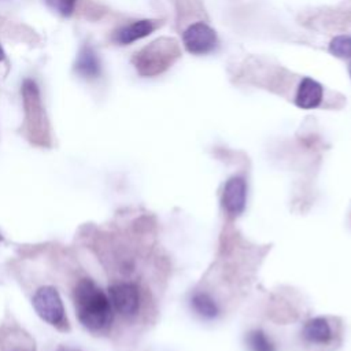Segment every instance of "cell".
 Returning a JSON list of instances; mask_svg holds the SVG:
<instances>
[{
  "mask_svg": "<svg viewBox=\"0 0 351 351\" xmlns=\"http://www.w3.org/2000/svg\"><path fill=\"white\" fill-rule=\"evenodd\" d=\"M47 5L62 16H70L74 12L77 0H45Z\"/></svg>",
  "mask_w": 351,
  "mask_h": 351,
  "instance_id": "cell-14",
  "label": "cell"
},
{
  "mask_svg": "<svg viewBox=\"0 0 351 351\" xmlns=\"http://www.w3.org/2000/svg\"><path fill=\"white\" fill-rule=\"evenodd\" d=\"M74 69L85 78H96L100 74V60L92 47L84 45L80 49Z\"/></svg>",
  "mask_w": 351,
  "mask_h": 351,
  "instance_id": "cell-9",
  "label": "cell"
},
{
  "mask_svg": "<svg viewBox=\"0 0 351 351\" xmlns=\"http://www.w3.org/2000/svg\"><path fill=\"white\" fill-rule=\"evenodd\" d=\"M329 52L336 58H351V36H336L329 44Z\"/></svg>",
  "mask_w": 351,
  "mask_h": 351,
  "instance_id": "cell-12",
  "label": "cell"
},
{
  "mask_svg": "<svg viewBox=\"0 0 351 351\" xmlns=\"http://www.w3.org/2000/svg\"><path fill=\"white\" fill-rule=\"evenodd\" d=\"M74 306L80 322L89 330H103L112 321L110 298L89 278L75 284Z\"/></svg>",
  "mask_w": 351,
  "mask_h": 351,
  "instance_id": "cell-1",
  "label": "cell"
},
{
  "mask_svg": "<svg viewBox=\"0 0 351 351\" xmlns=\"http://www.w3.org/2000/svg\"><path fill=\"white\" fill-rule=\"evenodd\" d=\"M303 336L313 344H325L332 339V328L326 318H311L303 328Z\"/></svg>",
  "mask_w": 351,
  "mask_h": 351,
  "instance_id": "cell-10",
  "label": "cell"
},
{
  "mask_svg": "<svg viewBox=\"0 0 351 351\" xmlns=\"http://www.w3.org/2000/svg\"><path fill=\"white\" fill-rule=\"evenodd\" d=\"M348 71H350V77H351V63H350V67H348Z\"/></svg>",
  "mask_w": 351,
  "mask_h": 351,
  "instance_id": "cell-16",
  "label": "cell"
},
{
  "mask_svg": "<svg viewBox=\"0 0 351 351\" xmlns=\"http://www.w3.org/2000/svg\"><path fill=\"white\" fill-rule=\"evenodd\" d=\"M191 304L193 307V310L203 318L211 319L214 317H217L218 314V307L217 303L214 302V299L204 293V292H197L192 296L191 299Z\"/></svg>",
  "mask_w": 351,
  "mask_h": 351,
  "instance_id": "cell-11",
  "label": "cell"
},
{
  "mask_svg": "<svg viewBox=\"0 0 351 351\" xmlns=\"http://www.w3.org/2000/svg\"><path fill=\"white\" fill-rule=\"evenodd\" d=\"M182 44L189 53L204 55L217 47V34L204 22H196L184 30Z\"/></svg>",
  "mask_w": 351,
  "mask_h": 351,
  "instance_id": "cell-4",
  "label": "cell"
},
{
  "mask_svg": "<svg viewBox=\"0 0 351 351\" xmlns=\"http://www.w3.org/2000/svg\"><path fill=\"white\" fill-rule=\"evenodd\" d=\"M4 59V51H3V48H1V45H0V62Z\"/></svg>",
  "mask_w": 351,
  "mask_h": 351,
  "instance_id": "cell-15",
  "label": "cell"
},
{
  "mask_svg": "<svg viewBox=\"0 0 351 351\" xmlns=\"http://www.w3.org/2000/svg\"><path fill=\"white\" fill-rule=\"evenodd\" d=\"M108 298L112 308L125 315L132 317L140 308V291L132 282H118L110 287Z\"/></svg>",
  "mask_w": 351,
  "mask_h": 351,
  "instance_id": "cell-5",
  "label": "cell"
},
{
  "mask_svg": "<svg viewBox=\"0 0 351 351\" xmlns=\"http://www.w3.org/2000/svg\"><path fill=\"white\" fill-rule=\"evenodd\" d=\"M158 25L159 22L152 19H141L132 22L129 25L119 27L114 34V40L121 45H128L151 34L158 27Z\"/></svg>",
  "mask_w": 351,
  "mask_h": 351,
  "instance_id": "cell-7",
  "label": "cell"
},
{
  "mask_svg": "<svg viewBox=\"0 0 351 351\" xmlns=\"http://www.w3.org/2000/svg\"><path fill=\"white\" fill-rule=\"evenodd\" d=\"M247 202V184L241 177H232L226 181L222 192V204L232 215H239L244 211Z\"/></svg>",
  "mask_w": 351,
  "mask_h": 351,
  "instance_id": "cell-6",
  "label": "cell"
},
{
  "mask_svg": "<svg viewBox=\"0 0 351 351\" xmlns=\"http://www.w3.org/2000/svg\"><path fill=\"white\" fill-rule=\"evenodd\" d=\"M324 96V89L319 82H317L313 78H303L298 86L296 96H295V104L299 108L310 110L315 108L321 104Z\"/></svg>",
  "mask_w": 351,
  "mask_h": 351,
  "instance_id": "cell-8",
  "label": "cell"
},
{
  "mask_svg": "<svg viewBox=\"0 0 351 351\" xmlns=\"http://www.w3.org/2000/svg\"><path fill=\"white\" fill-rule=\"evenodd\" d=\"M33 307L41 319L51 325H60L64 319L63 302L53 287H41L33 296Z\"/></svg>",
  "mask_w": 351,
  "mask_h": 351,
  "instance_id": "cell-3",
  "label": "cell"
},
{
  "mask_svg": "<svg viewBox=\"0 0 351 351\" xmlns=\"http://www.w3.org/2000/svg\"><path fill=\"white\" fill-rule=\"evenodd\" d=\"M247 341L252 351H274V344L262 330L250 332Z\"/></svg>",
  "mask_w": 351,
  "mask_h": 351,
  "instance_id": "cell-13",
  "label": "cell"
},
{
  "mask_svg": "<svg viewBox=\"0 0 351 351\" xmlns=\"http://www.w3.org/2000/svg\"><path fill=\"white\" fill-rule=\"evenodd\" d=\"M180 55V45L174 38L160 37L136 52L133 64L140 75L154 77L166 71Z\"/></svg>",
  "mask_w": 351,
  "mask_h": 351,
  "instance_id": "cell-2",
  "label": "cell"
}]
</instances>
